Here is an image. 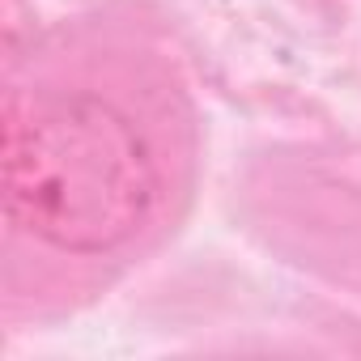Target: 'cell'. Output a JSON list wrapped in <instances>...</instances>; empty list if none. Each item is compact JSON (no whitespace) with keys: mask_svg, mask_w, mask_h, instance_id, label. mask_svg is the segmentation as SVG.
I'll list each match as a JSON object with an SVG mask.
<instances>
[{"mask_svg":"<svg viewBox=\"0 0 361 361\" xmlns=\"http://www.w3.org/2000/svg\"><path fill=\"white\" fill-rule=\"evenodd\" d=\"M0 170L13 226L68 255L123 247L157 200V166L140 128L85 90L13 98Z\"/></svg>","mask_w":361,"mask_h":361,"instance_id":"cell-1","label":"cell"}]
</instances>
